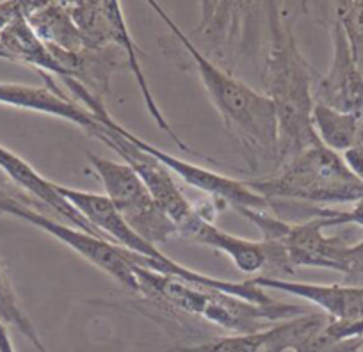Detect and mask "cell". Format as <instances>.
I'll return each mask as SVG.
<instances>
[{
	"label": "cell",
	"instance_id": "17",
	"mask_svg": "<svg viewBox=\"0 0 363 352\" xmlns=\"http://www.w3.org/2000/svg\"><path fill=\"white\" fill-rule=\"evenodd\" d=\"M0 59L33 66L34 69L47 73L55 80L62 75L50 48L36 36L26 15L18 16L0 30Z\"/></svg>",
	"mask_w": 363,
	"mask_h": 352
},
{
	"label": "cell",
	"instance_id": "26",
	"mask_svg": "<svg viewBox=\"0 0 363 352\" xmlns=\"http://www.w3.org/2000/svg\"><path fill=\"white\" fill-rule=\"evenodd\" d=\"M0 352H16L13 347L11 336H9L8 326L4 322H0Z\"/></svg>",
	"mask_w": 363,
	"mask_h": 352
},
{
	"label": "cell",
	"instance_id": "8",
	"mask_svg": "<svg viewBox=\"0 0 363 352\" xmlns=\"http://www.w3.org/2000/svg\"><path fill=\"white\" fill-rule=\"evenodd\" d=\"M40 75L45 80V86L0 82V106L61 118V120L82 128L87 135L95 137L96 141H102V137L106 135V127L96 120L95 114L75 102L59 86L54 76L47 75V73H40Z\"/></svg>",
	"mask_w": 363,
	"mask_h": 352
},
{
	"label": "cell",
	"instance_id": "21",
	"mask_svg": "<svg viewBox=\"0 0 363 352\" xmlns=\"http://www.w3.org/2000/svg\"><path fill=\"white\" fill-rule=\"evenodd\" d=\"M333 15L347 36L352 57L363 75V0L333 2Z\"/></svg>",
	"mask_w": 363,
	"mask_h": 352
},
{
	"label": "cell",
	"instance_id": "13",
	"mask_svg": "<svg viewBox=\"0 0 363 352\" xmlns=\"http://www.w3.org/2000/svg\"><path fill=\"white\" fill-rule=\"evenodd\" d=\"M0 171H2L18 189L26 191L27 194L36 198V200L41 201L45 207L54 210L59 217H65L72 226L82 229V232L91 233V235H99L102 237V239H106L102 233L96 232V229L87 222V219L84 217L80 212H77L75 208L72 207L69 201H66L65 198L61 196V193H59L57 189V183L45 178L43 174L38 173L26 159H22L18 153L11 152V149L6 148V146L2 144H0Z\"/></svg>",
	"mask_w": 363,
	"mask_h": 352
},
{
	"label": "cell",
	"instance_id": "27",
	"mask_svg": "<svg viewBox=\"0 0 363 352\" xmlns=\"http://www.w3.org/2000/svg\"><path fill=\"white\" fill-rule=\"evenodd\" d=\"M356 352H363V336H362V340H359L358 348H356Z\"/></svg>",
	"mask_w": 363,
	"mask_h": 352
},
{
	"label": "cell",
	"instance_id": "20",
	"mask_svg": "<svg viewBox=\"0 0 363 352\" xmlns=\"http://www.w3.org/2000/svg\"><path fill=\"white\" fill-rule=\"evenodd\" d=\"M267 329L258 333L212 338L203 344L187 345V347L178 345L166 352H267Z\"/></svg>",
	"mask_w": 363,
	"mask_h": 352
},
{
	"label": "cell",
	"instance_id": "10",
	"mask_svg": "<svg viewBox=\"0 0 363 352\" xmlns=\"http://www.w3.org/2000/svg\"><path fill=\"white\" fill-rule=\"evenodd\" d=\"M328 221L312 217L303 222H285L280 237L272 242L284 247L291 269L315 267L335 273H344V258L349 244L340 237H328L324 233Z\"/></svg>",
	"mask_w": 363,
	"mask_h": 352
},
{
	"label": "cell",
	"instance_id": "11",
	"mask_svg": "<svg viewBox=\"0 0 363 352\" xmlns=\"http://www.w3.org/2000/svg\"><path fill=\"white\" fill-rule=\"evenodd\" d=\"M257 287L264 290H280L317 306L333 320H363V288L349 285H317L287 278H251Z\"/></svg>",
	"mask_w": 363,
	"mask_h": 352
},
{
	"label": "cell",
	"instance_id": "6",
	"mask_svg": "<svg viewBox=\"0 0 363 352\" xmlns=\"http://www.w3.org/2000/svg\"><path fill=\"white\" fill-rule=\"evenodd\" d=\"M0 215H11V217L36 226L41 232L48 233L54 239H57L59 242L68 246L72 251H75L84 260L104 271L107 276L118 281L121 287L134 292V294H139L138 281H135L130 261L125 256L123 247L116 246V244L109 242V240L102 239L99 235L82 232L75 226L62 225V222L48 217L43 212H38L30 205L23 203L18 198L2 193V191H0Z\"/></svg>",
	"mask_w": 363,
	"mask_h": 352
},
{
	"label": "cell",
	"instance_id": "2",
	"mask_svg": "<svg viewBox=\"0 0 363 352\" xmlns=\"http://www.w3.org/2000/svg\"><path fill=\"white\" fill-rule=\"evenodd\" d=\"M162 18L177 43L189 54L191 62L200 76L208 100L221 116L226 130L235 137L247 162L257 169L264 160L278 167L280 155V132L274 103L267 95L255 91L228 69H223L207 57L187 34H182L171 16L160 8L159 2H146Z\"/></svg>",
	"mask_w": 363,
	"mask_h": 352
},
{
	"label": "cell",
	"instance_id": "25",
	"mask_svg": "<svg viewBox=\"0 0 363 352\" xmlns=\"http://www.w3.org/2000/svg\"><path fill=\"white\" fill-rule=\"evenodd\" d=\"M342 159H344L349 171H351L356 178L363 183V141L359 142V144H356L354 148L344 152V157H342Z\"/></svg>",
	"mask_w": 363,
	"mask_h": 352
},
{
	"label": "cell",
	"instance_id": "16",
	"mask_svg": "<svg viewBox=\"0 0 363 352\" xmlns=\"http://www.w3.org/2000/svg\"><path fill=\"white\" fill-rule=\"evenodd\" d=\"M26 18L47 47L65 52L84 50V41L65 0H30Z\"/></svg>",
	"mask_w": 363,
	"mask_h": 352
},
{
	"label": "cell",
	"instance_id": "14",
	"mask_svg": "<svg viewBox=\"0 0 363 352\" xmlns=\"http://www.w3.org/2000/svg\"><path fill=\"white\" fill-rule=\"evenodd\" d=\"M178 237L221 251L244 274L264 273L267 267V247L262 240L253 242V240L223 232L214 225V221H208L201 214L200 208H198L196 215L184 228H180Z\"/></svg>",
	"mask_w": 363,
	"mask_h": 352
},
{
	"label": "cell",
	"instance_id": "22",
	"mask_svg": "<svg viewBox=\"0 0 363 352\" xmlns=\"http://www.w3.org/2000/svg\"><path fill=\"white\" fill-rule=\"evenodd\" d=\"M344 280L342 283L349 287L363 288V240L358 244H349L344 258Z\"/></svg>",
	"mask_w": 363,
	"mask_h": 352
},
{
	"label": "cell",
	"instance_id": "15",
	"mask_svg": "<svg viewBox=\"0 0 363 352\" xmlns=\"http://www.w3.org/2000/svg\"><path fill=\"white\" fill-rule=\"evenodd\" d=\"M109 47H120L121 50L125 52V55H127V68L130 69L132 75H134L135 82H138L139 86V91H141L143 100H145L146 110H148L150 116L153 118L157 127H159L162 132H166V134L171 137V141H173L182 152L201 157V153H198L196 149L191 148L184 139H180V135L173 130V127L169 125L167 118L164 116L162 110H160L152 89H150L148 82H146V76H145V72H143L141 62H139V52L141 50H139L134 38H132L130 30H128L123 9H121V4L120 2H116V0H111V8H109Z\"/></svg>",
	"mask_w": 363,
	"mask_h": 352
},
{
	"label": "cell",
	"instance_id": "23",
	"mask_svg": "<svg viewBox=\"0 0 363 352\" xmlns=\"http://www.w3.org/2000/svg\"><path fill=\"white\" fill-rule=\"evenodd\" d=\"M313 217H324L328 221V228L330 226H340V225H358L363 226V200L352 207V210L338 212L333 208H320L317 207L313 212Z\"/></svg>",
	"mask_w": 363,
	"mask_h": 352
},
{
	"label": "cell",
	"instance_id": "24",
	"mask_svg": "<svg viewBox=\"0 0 363 352\" xmlns=\"http://www.w3.org/2000/svg\"><path fill=\"white\" fill-rule=\"evenodd\" d=\"M30 8V0H6L0 2V30L8 27L13 20L26 15Z\"/></svg>",
	"mask_w": 363,
	"mask_h": 352
},
{
	"label": "cell",
	"instance_id": "12",
	"mask_svg": "<svg viewBox=\"0 0 363 352\" xmlns=\"http://www.w3.org/2000/svg\"><path fill=\"white\" fill-rule=\"evenodd\" d=\"M48 48L62 72L61 79L57 80H75L102 102H106V96L111 95V79L114 73L127 68V55L120 47H107L104 50L84 48L79 52H65L54 47Z\"/></svg>",
	"mask_w": 363,
	"mask_h": 352
},
{
	"label": "cell",
	"instance_id": "3",
	"mask_svg": "<svg viewBox=\"0 0 363 352\" xmlns=\"http://www.w3.org/2000/svg\"><path fill=\"white\" fill-rule=\"evenodd\" d=\"M269 201H291L328 208L363 200V183L345 166L344 159L324 144L292 157L264 178L244 180Z\"/></svg>",
	"mask_w": 363,
	"mask_h": 352
},
{
	"label": "cell",
	"instance_id": "7",
	"mask_svg": "<svg viewBox=\"0 0 363 352\" xmlns=\"http://www.w3.org/2000/svg\"><path fill=\"white\" fill-rule=\"evenodd\" d=\"M104 127H106V135L100 142L109 146L127 166H130L135 171V174L148 187L157 205L177 225L178 232H180V228H184L196 215L198 208L193 207L191 201L184 196L180 186L174 182L171 171L166 166H162L159 160L150 157L148 153L135 148L130 141L118 134L114 128L107 127V125H104Z\"/></svg>",
	"mask_w": 363,
	"mask_h": 352
},
{
	"label": "cell",
	"instance_id": "9",
	"mask_svg": "<svg viewBox=\"0 0 363 352\" xmlns=\"http://www.w3.org/2000/svg\"><path fill=\"white\" fill-rule=\"evenodd\" d=\"M333 57L328 72L313 87V102L331 107L338 113H363V75L352 57L351 45L340 23L331 22Z\"/></svg>",
	"mask_w": 363,
	"mask_h": 352
},
{
	"label": "cell",
	"instance_id": "1",
	"mask_svg": "<svg viewBox=\"0 0 363 352\" xmlns=\"http://www.w3.org/2000/svg\"><path fill=\"white\" fill-rule=\"evenodd\" d=\"M267 18L265 87L278 118L280 155L278 167L320 141L312 123L313 69L303 57L294 34L296 15L291 6L264 2Z\"/></svg>",
	"mask_w": 363,
	"mask_h": 352
},
{
	"label": "cell",
	"instance_id": "19",
	"mask_svg": "<svg viewBox=\"0 0 363 352\" xmlns=\"http://www.w3.org/2000/svg\"><path fill=\"white\" fill-rule=\"evenodd\" d=\"M0 322H4L8 327H15L18 333H22L34 345L38 352H48L43 341H41L40 333L36 331L34 324L30 322L27 313L23 312L11 283H9L8 276H6L2 263H0Z\"/></svg>",
	"mask_w": 363,
	"mask_h": 352
},
{
	"label": "cell",
	"instance_id": "5",
	"mask_svg": "<svg viewBox=\"0 0 363 352\" xmlns=\"http://www.w3.org/2000/svg\"><path fill=\"white\" fill-rule=\"evenodd\" d=\"M87 159L106 189V196L132 232L157 247L178 237L177 225L164 214L130 166L95 153H87Z\"/></svg>",
	"mask_w": 363,
	"mask_h": 352
},
{
	"label": "cell",
	"instance_id": "18",
	"mask_svg": "<svg viewBox=\"0 0 363 352\" xmlns=\"http://www.w3.org/2000/svg\"><path fill=\"white\" fill-rule=\"evenodd\" d=\"M312 123L320 144L344 153L363 141L362 114L338 113L323 103H313Z\"/></svg>",
	"mask_w": 363,
	"mask_h": 352
},
{
	"label": "cell",
	"instance_id": "4",
	"mask_svg": "<svg viewBox=\"0 0 363 352\" xmlns=\"http://www.w3.org/2000/svg\"><path fill=\"white\" fill-rule=\"evenodd\" d=\"M61 87L75 102H79L89 113L95 114V118L100 123L114 128L118 134L123 135L127 141H130L135 148L148 153L155 160H159L162 166H166L171 171V174H177L182 182H186L187 186L194 187V189L211 194L216 203H223V207L235 208L237 212L244 210V208H251V210H267V208H271V201L265 200L264 196L257 194L255 191H251L244 180L230 178V176L214 173V171L198 166V164L180 160L178 157L171 155V153L164 152V149L157 148V146L146 142L145 139L132 134L130 130H127L123 125H120L111 116L106 107V102L95 98V96L91 95L87 89H84L75 80H61Z\"/></svg>",
	"mask_w": 363,
	"mask_h": 352
}]
</instances>
